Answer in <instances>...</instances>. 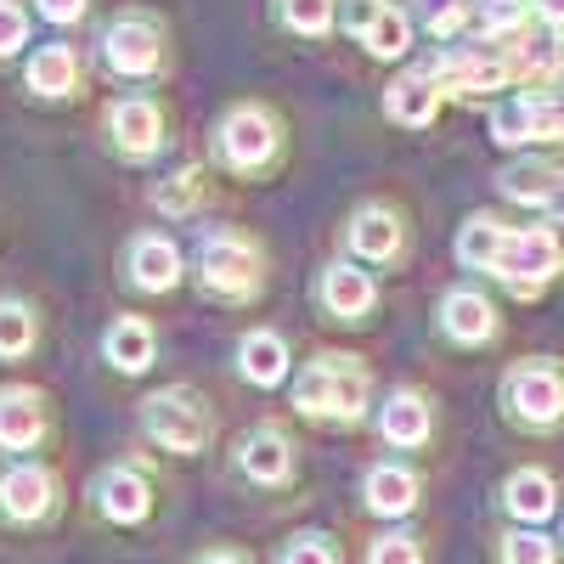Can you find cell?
<instances>
[{
    "label": "cell",
    "instance_id": "9a60e30c",
    "mask_svg": "<svg viewBox=\"0 0 564 564\" xmlns=\"http://www.w3.org/2000/svg\"><path fill=\"white\" fill-rule=\"evenodd\" d=\"M52 435V401L34 384H7L0 390V452H34Z\"/></svg>",
    "mask_w": 564,
    "mask_h": 564
},
{
    "label": "cell",
    "instance_id": "f35d334b",
    "mask_svg": "<svg viewBox=\"0 0 564 564\" xmlns=\"http://www.w3.org/2000/svg\"><path fill=\"white\" fill-rule=\"evenodd\" d=\"M536 23L553 29V34H564V0H536Z\"/></svg>",
    "mask_w": 564,
    "mask_h": 564
},
{
    "label": "cell",
    "instance_id": "603a6c76",
    "mask_svg": "<svg viewBox=\"0 0 564 564\" xmlns=\"http://www.w3.org/2000/svg\"><path fill=\"white\" fill-rule=\"evenodd\" d=\"M102 356H108V367L130 372V379H135V372H148L153 356H159L153 322H148V316H113L108 334H102Z\"/></svg>",
    "mask_w": 564,
    "mask_h": 564
},
{
    "label": "cell",
    "instance_id": "8d00e7d4",
    "mask_svg": "<svg viewBox=\"0 0 564 564\" xmlns=\"http://www.w3.org/2000/svg\"><path fill=\"white\" fill-rule=\"evenodd\" d=\"M29 12H23V0H0V57H18L23 45H29Z\"/></svg>",
    "mask_w": 564,
    "mask_h": 564
},
{
    "label": "cell",
    "instance_id": "2e32d148",
    "mask_svg": "<svg viewBox=\"0 0 564 564\" xmlns=\"http://www.w3.org/2000/svg\"><path fill=\"white\" fill-rule=\"evenodd\" d=\"M124 271H130V289L170 294V289H181L186 260H181V249L170 238H159V231H135L130 249H124Z\"/></svg>",
    "mask_w": 564,
    "mask_h": 564
},
{
    "label": "cell",
    "instance_id": "d6a6232c",
    "mask_svg": "<svg viewBox=\"0 0 564 564\" xmlns=\"http://www.w3.org/2000/svg\"><path fill=\"white\" fill-rule=\"evenodd\" d=\"M497 558L502 564H558V542L542 536L536 525H520V531H508L497 542Z\"/></svg>",
    "mask_w": 564,
    "mask_h": 564
},
{
    "label": "cell",
    "instance_id": "ffe728a7",
    "mask_svg": "<svg viewBox=\"0 0 564 564\" xmlns=\"http://www.w3.org/2000/svg\"><path fill=\"white\" fill-rule=\"evenodd\" d=\"M238 372L254 384V390H276L289 384L294 372V356H289V339L276 334V327H249L238 339Z\"/></svg>",
    "mask_w": 564,
    "mask_h": 564
},
{
    "label": "cell",
    "instance_id": "ab89813d",
    "mask_svg": "<svg viewBox=\"0 0 564 564\" xmlns=\"http://www.w3.org/2000/svg\"><path fill=\"white\" fill-rule=\"evenodd\" d=\"M198 564H249L243 553H231V547H215V553H204Z\"/></svg>",
    "mask_w": 564,
    "mask_h": 564
},
{
    "label": "cell",
    "instance_id": "5bb4252c",
    "mask_svg": "<svg viewBox=\"0 0 564 564\" xmlns=\"http://www.w3.org/2000/svg\"><path fill=\"white\" fill-rule=\"evenodd\" d=\"M231 463H238V475L254 480V486H282V480H294V441L282 423H254V430L238 435V446H231Z\"/></svg>",
    "mask_w": 564,
    "mask_h": 564
},
{
    "label": "cell",
    "instance_id": "8992f818",
    "mask_svg": "<svg viewBox=\"0 0 564 564\" xmlns=\"http://www.w3.org/2000/svg\"><path fill=\"white\" fill-rule=\"evenodd\" d=\"M558 271H564V238H558L553 220L547 226H513L497 265H491V276L513 300H542Z\"/></svg>",
    "mask_w": 564,
    "mask_h": 564
},
{
    "label": "cell",
    "instance_id": "30bf717a",
    "mask_svg": "<svg viewBox=\"0 0 564 564\" xmlns=\"http://www.w3.org/2000/svg\"><path fill=\"white\" fill-rule=\"evenodd\" d=\"M311 300L327 322H367V311L379 305V282L356 260H327L311 282Z\"/></svg>",
    "mask_w": 564,
    "mask_h": 564
},
{
    "label": "cell",
    "instance_id": "d590c367",
    "mask_svg": "<svg viewBox=\"0 0 564 564\" xmlns=\"http://www.w3.org/2000/svg\"><path fill=\"white\" fill-rule=\"evenodd\" d=\"M367 564H423V547L406 531H384L379 542L367 547Z\"/></svg>",
    "mask_w": 564,
    "mask_h": 564
},
{
    "label": "cell",
    "instance_id": "74e56055",
    "mask_svg": "<svg viewBox=\"0 0 564 564\" xmlns=\"http://www.w3.org/2000/svg\"><path fill=\"white\" fill-rule=\"evenodd\" d=\"M34 12H40L45 23H57V29H68V23H85V12H90V0H34Z\"/></svg>",
    "mask_w": 564,
    "mask_h": 564
},
{
    "label": "cell",
    "instance_id": "ac0fdd59",
    "mask_svg": "<svg viewBox=\"0 0 564 564\" xmlns=\"http://www.w3.org/2000/svg\"><path fill=\"white\" fill-rule=\"evenodd\" d=\"M441 102H446V90L435 85L430 68H406L384 85V113L406 130H430L441 119Z\"/></svg>",
    "mask_w": 564,
    "mask_h": 564
},
{
    "label": "cell",
    "instance_id": "d6986e66",
    "mask_svg": "<svg viewBox=\"0 0 564 564\" xmlns=\"http://www.w3.org/2000/svg\"><path fill=\"white\" fill-rule=\"evenodd\" d=\"M497 305L480 294V289H452L446 300H441V334L452 339V345H491L497 339Z\"/></svg>",
    "mask_w": 564,
    "mask_h": 564
},
{
    "label": "cell",
    "instance_id": "4fadbf2b",
    "mask_svg": "<svg viewBox=\"0 0 564 564\" xmlns=\"http://www.w3.org/2000/svg\"><path fill=\"white\" fill-rule=\"evenodd\" d=\"M90 508L113 525H141L153 513V486H148L141 468L108 463V468H97V480H90Z\"/></svg>",
    "mask_w": 564,
    "mask_h": 564
},
{
    "label": "cell",
    "instance_id": "44dd1931",
    "mask_svg": "<svg viewBox=\"0 0 564 564\" xmlns=\"http://www.w3.org/2000/svg\"><path fill=\"white\" fill-rule=\"evenodd\" d=\"M558 186H564V170L547 164V159H513V164L497 170V193L508 204H525V209H542V215H547Z\"/></svg>",
    "mask_w": 564,
    "mask_h": 564
},
{
    "label": "cell",
    "instance_id": "d4e9b609",
    "mask_svg": "<svg viewBox=\"0 0 564 564\" xmlns=\"http://www.w3.org/2000/svg\"><path fill=\"white\" fill-rule=\"evenodd\" d=\"M361 502H367V513H379V520H401V513L417 508V475L401 463H372L367 480H361Z\"/></svg>",
    "mask_w": 564,
    "mask_h": 564
},
{
    "label": "cell",
    "instance_id": "9c48e42d",
    "mask_svg": "<svg viewBox=\"0 0 564 564\" xmlns=\"http://www.w3.org/2000/svg\"><path fill=\"white\" fill-rule=\"evenodd\" d=\"M108 141H113V153L124 164H148L164 153V141H170V119L153 97H141V90H130V97H119L108 108Z\"/></svg>",
    "mask_w": 564,
    "mask_h": 564
},
{
    "label": "cell",
    "instance_id": "484cf974",
    "mask_svg": "<svg viewBox=\"0 0 564 564\" xmlns=\"http://www.w3.org/2000/svg\"><path fill=\"white\" fill-rule=\"evenodd\" d=\"M508 231H513V226H502L497 215H468V220L457 226V243H452L457 265H463V271H491L497 254H502V243H508Z\"/></svg>",
    "mask_w": 564,
    "mask_h": 564
},
{
    "label": "cell",
    "instance_id": "5b68a950",
    "mask_svg": "<svg viewBox=\"0 0 564 564\" xmlns=\"http://www.w3.org/2000/svg\"><path fill=\"white\" fill-rule=\"evenodd\" d=\"M141 435H148L159 452H175V457H193L209 446L215 435V412L209 401L193 390V384H170L159 395L141 401Z\"/></svg>",
    "mask_w": 564,
    "mask_h": 564
},
{
    "label": "cell",
    "instance_id": "e575fe53",
    "mask_svg": "<svg viewBox=\"0 0 564 564\" xmlns=\"http://www.w3.org/2000/svg\"><path fill=\"white\" fill-rule=\"evenodd\" d=\"M276 564H339V547L327 542L322 531H305V536H294L289 547L276 553Z\"/></svg>",
    "mask_w": 564,
    "mask_h": 564
},
{
    "label": "cell",
    "instance_id": "52a82bcc",
    "mask_svg": "<svg viewBox=\"0 0 564 564\" xmlns=\"http://www.w3.org/2000/svg\"><path fill=\"white\" fill-rule=\"evenodd\" d=\"M97 52H102V68L113 79H159L170 68L164 23L148 18V12H119L113 23H102Z\"/></svg>",
    "mask_w": 564,
    "mask_h": 564
},
{
    "label": "cell",
    "instance_id": "60d3db41",
    "mask_svg": "<svg viewBox=\"0 0 564 564\" xmlns=\"http://www.w3.org/2000/svg\"><path fill=\"white\" fill-rule=\"evenodd\" d=\"M547 220H553V226H564V186H558L553 204H547Z\"/></svg>",
    "mask_w": 564,
    "mask_h": 564
},
{
    "label": "cell",
    "instance_id": "7402d4cb",
    "mask_svg": "<svg viewBox=\"0 0 564 564\" xmlns=\"http://www.w3.org/2000/svg\"><path fill=\"white\" fill-rule=\"evenodd\" d=\"M85 85V68H79V52L74 45H40L29 57V90L40 102H63V97H79Z\"/></svg>",
    "mask_w": 564,
    "mask_h": 564
},
{
    "label": "cell",
    "instance_id": "277c9868",
    "mask_svg": "<svg viewBox=\"0 0 564 564\" xmlns=\"http://www.w3.org/2000/svg\"><path fill=\"white\" fill-rule=\"evenodd\" d=\"M215 164L231 175H265L282 159V119L265 102H231L215 119Z\"/></svg>",
    "mask_w": 564,
    "mask_h": 564
},
{
    "label": "cell",
    "instance_id": "83f0119b",
    "mask_svg": "<svg viewBox=\"0 0 564 564\" xmlns=\"http://www.w3.org/2000/svg\"><path fill=\"white\" fill-rule=\"evenodd\" d=\"M40 345V316L29 300L0 294V361H23Z\"/></svg>",
    "mask_w": 564,
    "mask_h": 564
},
{
    "label": "cell",
    "instance_id": "4dcf8cb0",
    "mask_svg": "<svg viewBox=\"0 0 564 564\" xmlns=\"http://www.w3.org/2000/svg\"><path fill=\"white\" fill-rule=\"evenodd\" d=\"M204 198H209V170H204V164H186V170H175L170 181L153 186V204H159L164 215H193Z\"/></svg>",
    "mask_w": 564,
    "mask_h": 564
},
{
    "label": "cell",
    "instance_id": "3957f363",
    "mask_svg": "<svg viewBox=\"0 0 564 564\" xmlns=\"http://www.w3.org/2000/svg\"><path fill=\"white\" fill-rule=\"evenodd\" d=\"M497 401H502L508 423H520V430H531V435H553L564 423V361L525 356V361L502 367Z\"/></svg>",
    "mask_w": 564,
    "mask_h": 564
},
{
    "label": "cell",
    "instance_id": "7c38bea8",
    "mask_svg": "<svg viewBox=\"0 0 564 564\" xmlns=\"http://www.w3.org/2000/svg\"><path fill=\"white\" fill-rule=\"evenodd\" d=\"M52 508H57V475L45 463H23L18 457L12 468H0V520L34 525Z\"/></svg>",
    "mask_w": 564,
    "mask_h": 564
},
{
    "label": "cell",
    "instance_id": "836d02e7",
    "mask_svg": "<svg viewBox=\"0 0 564 564\" xmlns=\"http://www.w3.org/2000/svg\"><path fill=\"white\" fill-rule=\"evenodd\" d=\"M531 97V135L547 148H564V85L558 90H525Z\"/></svg>",
    "mask_w": 564,
    "mask_h": 564
},
{
    "label": "cell",
    "instance_id": "f546056e",
    "mask_svg": "<svg viewBox=\"0 0 564 564\" xmlns=\"http://www.w3.org/2000/svg\"><path fill=\"white\" fill-rule=\"evenodd\" d=\"M271 12H276V23L289 34L322 40V34H334V23H339V0H271Z\"/></svg>",
    "mask_w": 564,
    "mask_h": 564
},
{
    "label": "cell",
    "instance_id": "cb8c5ba5",
    "mask_svg": "<svg viewBox=\"0 0 564 564\" xmlns=\"http://www.w3.org/2000/svg\"><path fill=\"white\" fill-rule=\"evenodd\" d=\"M502 508L513 513L520 525H542L558 513V486L547 468H513V475L502 480Z\"/></svg>",
    "mask_w": 564,
    "mask_h": 564
},
{
    "label": "cell",
    "instance_id": "1f68e13d",
    "mask_svg": "<svg viewBox=\"0 0 564 564\" xmlns=\"http://www.w3.org/2000/svg\"><path fill=\"white\" fill-rule=\"evenodd\" d=\"M491 141H497V148H531V97H525V90H513V97H502L497 108H491Z\"/></svg>",
    "mask_w": 564,
    "mask_h": 564
},
{
    "label": "cell",
    "instance_id": "6da1fadb",
    "mask_svg": "<svg viewBox=\"0 0 564 564\" xmlns=\"http://www.w3.org/2000/svg\"><path fill=\"white\" fill-rule=\"evenodd\" d=\"M193 282L198 294L220 300V305H249L265 289V243L249 238L238 226H215L193 249Z\"/></svg>",
    "mask_w": 564,
    "mask_h": 564
},
{
    "label": "cell",
    "instance_id": "f1b7e54d",
    "mask_svg": "<svg viewBox=\"0 0 564 564\" xmlns=\"http://www.w3.org/2000/svg\"><path fill=\"white\" fill-rule=\"evenodd\" d=\"M406 12L417 29H430V40H457L475 29V0H406Z\"/></svg>",
    "mask_w": 564,
    "mask_h": 564
},
{
    "label": "cell",
    "instance_id": "ba28073f",
    "mask_svg": "<svg viewBox=\"0 0 564 564\" xmlns=\"http://www.w3.org/2000/svg\"><path fill=\"white\" fill-rule=\"evenodd\" d=\"M423 68L435 74V85L446 97H491V90L513 85L508 52H497V45H446V52Z\"/></svg>",
    "mask_w": 564,
    "mask_h": 564
},
{
    "label": "cell",
    "instance_id": "4316f807",
    "mask_svg": "<svg viewBox=\"0 0 564 564\" xmlns=\"http://www.w3.org/2000/svg\"><path fill=\"white\" fill-rule=\"evenodd\" d=\"M356 45H361L367 57H379V63H395V57H406V52H412V12L390 0V7H384L379 18H372V29H367Z\"/></svg>",
    "mask_w": 564,
    "mask_h": 564
},
{
    "label": "cell",
    "instance_id": "e0dca14e",
    "mask_svg": "<svg viewBox=\"0 0 564 564\" xmlns=\"http://www.w3.org/2000/svg\"><path fill=\"white\" fill-rule=\"evenodd\" d=\"M379 435L390 441V446H401V452H412V446H423L435 435V406H430V395L423 390H412V384H401V390H390L384 401H379Z\"/></svg>",
    "mask_w": 564,
    "mask_h": 564
},
{
    "label": "cell",
    "instance_id": "7a4b0ae2",
    "mask_svg": "<svg viewBox=\"0 0 564 564\" xmlns=\"http://www.w3.org/2000/svg\"><path fill=\"white\" fill-rule=\"evenodd\" d=\"M372 406V372L361 356H316L294 372V412L311 423H361Z\"/></svg>",
    "mask_w": 564,
    "mask_h": 564
},
{
    "label": "cell",
    "instance_id": "8fae6325",
    "mask_svg": "<svg viewBox=\"0 0 564 564\" xmlns=\"http://www.w3.org/2000/svg\"><path fill=\"white\" fill-rule=\"evenodd\" d=\"M345 243L367 265H395L406 254V220H401L395 204H379V198L356 204L350 209V226H345Z\"/></svg>",
    "mask_w": 564,
    "mask_h": 564
}]
</instances>
